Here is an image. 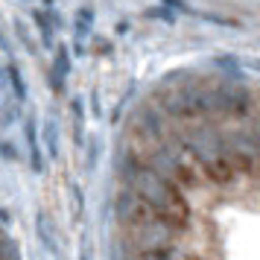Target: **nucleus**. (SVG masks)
Listing matches in <instances>:
<instances>
[{"label":"nucleus","mask_w":260,"mask_h":260,"mask_svg":"<svg viewBox=\"0 0 260 260\" xmlns=\"http://www.w3.org/2000/svg\"><path fill=\"white\" fill-rule=\"evenodd\" d=\"M56 71H53V88L61 94V88H64V76L71 73V56H68V50L61 47L59 53H56V64H53Z\"/></svg>","instance_id":"nucleus-1"},{"label":"nucleus","mask_w":260,"mask_h":260,"mask_svg":"<svg viewBox=\"0 0 260 260\" xmlns=\"http://www.w3.org/2000/svg\"><path fill=\"white\" fill-rule=\"evenodd\" d=\"M26 146L32 152V167L41 170V152H38V135H36V120H26Z\"/></svg>","instance_id":"nucleus-2"},{"label":"nucleus","mask_w":260,"mask_h":260,"mask_svg":"<svg viewBox=\"0 0 260 260\" xmlns=\"http://www.w3.org/2000/svg\"><path fill=\"white\" fill-rule=\"evenodd\" d=\"M6 79L12 82V88H15V96H18V100H26V82H24V76L18 73V68H15L12 61L6 64Z\"/></svg>","instance_id":"nucleus-3"},{"label":"nucleus","mask_w":260,"mask_h":260,"mask_svg":"<svg viewBox=\"0 0 260 260\" xmlns=\"http://www.w3.org/2000/svg\"><path fill=\"white\" fill-rule=\"evenodd\" d=\"M32 18H36L38 29H41V38H44V47H53V24H50V18H47L44 12H36Z\"/></svg>","instance_id":"nucleus-4"},{"label":"nucleus","mask_w":260,"mask_h":260,"mask_svg":"<svg viewBox=\"0 0 260 260\" xmlns=\"http://www.w3.org/2000/svg\"><path fill=\"white\" fill-rule=\"evenodd\" d=\"M56 123L53 120H47V126H44V138H47V143H50V155H59V141H56Z\"/></svg>","instance_id":"nucleus-5"},{"label":"nucleus","mask_w":260,"mask_h":260,"mask_svg":"<svg viewBox=\"0 0 260 260\" xmlns=\"http://www.w3.org/2000/svg\"><path fill=\"white\" fill-rule=\"evenodd\" d=\"M79 260H88V243H85V240H82V257Z\"/></svg>","instance_id":"nucleus-6"},{"label":"nucleus","mask_w":260,"mask_h":260,"mask_svg":"<svg viewBox=\"0 0 260 260\" xmlns=\"http://www.w3.org/2000/svg\"><path fill=\"white\" fill-rule=\"evenodd\" d=\"M44 3H47V6H50V3H53V0H44Z\"/></svg>","instance_id":"nucleus-7"}]
</instances>
